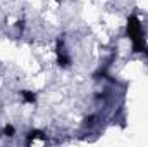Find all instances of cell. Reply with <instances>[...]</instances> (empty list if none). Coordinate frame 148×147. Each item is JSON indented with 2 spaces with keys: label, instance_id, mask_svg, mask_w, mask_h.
Wrapping results in <instances>:
<instances>
[{
  "label": "cell",
  "instance_id": "4",
  "mask_svg": "<svg viewBox=\"0 0 148 147\" xmlns=\"http://www.w3.org/2000/svg\"><path fill=\"white\" fill-rule=\"evenodd\" d=\"M21 97H23V101L26 104H35L36 102V94L31 92V90H23L21 92Z\"/></svg>",
  "mask_w": 148,
  "mask_h": 147
},
{
  "label": "cell",
  "instance_id": "1",
  "mask_svg": "<svg viewBox=\"0 0 148 147\" xmlns=\"http://www.w3.org/2000/svg\"><path fill=\"white\" fill-rule=\"evenodd\" d=\"M126 35L131 40L133 43V50L134 52H145L147 47V37H145V31L141 28V23L138 19V16H129L127 17V23H126Z\"/></svg>",
  "mask_w": 148,
  "mask_h": 147
},
{
  "label": "cell",
  "instance_id": "5",
  "mask_svg": "<svg viewBox=\"0 0 148 147\" xmlns=\"http://www.w3.org/2000/svg\"><path fill=\"white\" fill-rule=\"evenodd\" d=\"M0 133H2L3 137H9V139H10V137L16 135V128H14L12 125H7V126H3V128L0 130Z\"/></svg>",
  "mask_w": 148,
  "mask_h": 147
},
{
  "label": "cell",
  "instance_id": "3",
  "mask_svg": "<svg viewBox=\"0 0 148 147\" xmlns=\"http://www.w3.org/2000/svg\"><path fill=\"white\" fill-rule=\"evenodd\" d=\"M48 142L47 135L41 132V130H29L28 132V137H26V146L33 147V146H45Z\"/></svg>",
  "mask_w": 148,
  "mask_h": 147
},
{
  "label": "cell",
  "instance_id": "2",
  "mask_svg": "<svg viewBox=\"0 0 148 147\" xmlns=\"http://www.w3.org/2000/svg\"><path fill=\"white\" fill-rule=\"evenodd\" d=\"M55 54H57V64L60 68H69L71 66V55L67 54L66 50V45H64V40H57V45H55Z\"/></svg>",
  "mask_w": 148,
  "mask_h": 147
},
{
  "label": "cell",
  "instance_id": "6",
  "mask_svg": "<svg viewBox=\"0 0 148 147\" xmlns=\"http://www.w3.org/2000/svg\"><path fill=\"white\" fill-rule=\"evenodd\" d=\"M95 123V116H86L84 118V126H91Z\"/></svg>",
  "mask_w": 148,
  "mask_h": 147
}]
</instances>
